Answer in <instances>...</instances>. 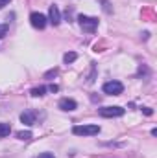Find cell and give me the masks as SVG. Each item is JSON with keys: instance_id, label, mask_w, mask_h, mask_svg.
Wrapping results in <instances>:
<instances>
[{"instance_id": "1", "label": "cell", "mask_w": 157, "mask_h": 158, "mask_svg": "<svg viewBox=\"0 0 157 158\" xmlns=\"http://www.w3.org/2000/svg\"><path fill=\"white\" fill-rule=\"evenodd\" d=\"M78 20H79L81 30H83V31H87V33H94V31H96V28H98V19H94V17L79 15Z\"/></svg>"}, {"instance_id": "2", "label": "cell", "mask_w": 157, "mask_h": 158, "mask_svg": "<svg viewBox=\"0 0 157 158\" xmlns=\"http://www.w3.org/2000/svg\"><path fill=\"white\" fill-rule=\"evenodd\" d=\"M72 132L76 136H94L100 132V127L98 125H76L72 129Z\"/></svg>"}, {"instance_id": "3", "label": "cell", "mask_w": 157, "mask_h": 158, "mask_svg": "<svg viewBox=\"0 0 157 158\" xmlns=\"http://www.w3.org/2000/svg\"><path fill=\"white\" fill-rule=\"evenodd\" d=\"M104 92L109 94V96H120L124 92V85L120 81H107L104 85Z\"/></svg>"}, {"instance_id": "4", "label": "cell", "mask_w": 157, "mask_h": 158, "mask_svg": "<svg viewBox=\"0 0 157 158\" xmlns=\"http://www.w3.org/2000/svg\"><path fill=\"white\" fill-rule=\"evenodd\" d=\"M98 112H100L102 118H120V116H124L126 110H124L122 107H104V109H100Z\"/></svg>"}, {"instance_id": "5", "label": "cell", "mask_w": 157, "mask_h": 158, "mask_svg": "<svg viewBox=\"0 0 157 158\" xmlns=\"http://www.w3.org/2000/svg\"><path fill=\"white\" fill-rule=\"evenodd\" d=\"M30 22H32V26L34 28H37V30H44L46 28V22H48V19L43 15V13H32L30 15Z\"/></svg>"}, {"instance_id": "6", "label": "cell", "mask_w": 157, "mask_h": 158, "mask_svg": "<svg viewBox=\"0 0 157 158\" xmlns=\"http://www.w3.org/2000/svg\"><path fill=\"white\" fill-rule=\"evenodd\" d=\"M48 20H50V24H54V26H57V24L61 22V13H59L57 6H50V9H48Z\"/></svg>"}, {"instance_id": "7", "label": "cell", "mask_w": 157, "mask_h": 158, "mask_svg": "<svg viewBox=\"0 0 157 158\" xmlns=\"http://www.w3.org/2000/svg\"><path fill=\"white\" fill-rule=\"evenodd\" d=\"M35 118H37V114H35L34 110H24V112L20 114V121H22L24 125H28V127L35 125Z\"/></svg>"}, {"instance_id": "8", "label": "cell", "mask_w": 157, "mask_h": 158, "mask_svg": "<svg viewBox=\"0 0 157 158\" xmlns=\"http://www.w3.org/2000/svg\"><path fill=\"white\" fill-rule=\"evenodd\" d=\"M76 107H78V103H76L74 99H69V98H63V99L59 101V109H61V110H65V112H70V110H76Z\"/></svg>"}, {"instance_id": "9", "label": "cell", "mask_w": 157, "mask_h": 158, "mask_svg": "<svg viewBox=\"0 0 157 158\" xmlns=\"http://www.w3.org/2000/svg\"><path fill=\"white\" fill-rule=\"evenodd\" d=\"M46 90H48V86H35V88H32V96L34 98H41V96H44Z\"/></svg>"}, {"instance_id": "10", "label": "cell", "mask_w": 157, "mask_h": 158, "mask_svg": "<svg viewBox=\"0 0 157 158\" xmlns=\"http://www.w3.org/2000/svg\"><path fill=\"white\" fill-rule=\"evenodd\" d=\"M9 132H11V127H9V123H0V138H6V136H9Z\"/></svg>"}, {"instance_id": "11", "label": "cell", "mask_w": 157, "mask_h": 158, "mask_svg": "<svg viewBox=\"0 0 157 158\" xmlns=\"http://www.w3.org/2000/svg\"><path fill=\"white\" fill-rule=\"evenodd\" d=\"M76 59H78V55H76L74 52H69V53H65V57H63V61H65L67 64H69V63H74Z\"/></svg>"}, {"instance_id": "12", "label": "cell", "mask_w": 157, "mask_h": 158, "mask_svg": "<svg viewBox=\"0 0 157 158\" xmlns=\"http://www.w3.org/2000/svg\"><path fill=\"white\" fill-rule=\"evenodd\" d=\"M17 138H19V140H32V132H30V131H26V132L20 131V132H17Z\"/></svg>"}, {"instance_id": "13", "label": "cell", "mask_w": 157, "mask_h": 158, "mask_svg": "<svg viewBox=\"0 0 157 158\" xmlns=\"http://www.w3.org/2000/svg\"><path fill=\"white\" fill-rule=\"evenodd\" d=\"M7 35V24H0V39H4Z\"/></svg>"}, {"instance_id": "14", "label": "cell", "mask_w": 157, "mask_h": 158, "mask_svg": "<svg viewBox=\"0 0 157 158\" xmlns=\"http://www.w3.org/2000/svg\"><path fill=\"white\" fill-rule=\"evenodd\" d=\"M100 2H102V4H104V11H105V13H111V11H113V9H111V6H109V2H107V0H100Z\"/></svg>"}, {"instance_id": "15", "label": "cell", "mask_w": 157, "mask_h": 158, "mask_svg": "<svg viewBox=\"0 0 157 158\" xmlns=\"http://www.w3.org/2000/svg\"><path fill=\"white\" fill-rule=\"evenodd\" d=\"M35 158H56L52 153H41L39 156H35Z\"/></svg>"}, {"instance_id": "16", "label": "cell", "mask_w": 157, "mask_h": 158, "mask_svg": "<svg viewBox=\"0 0 157 158\" xmlns=\"http://www.w3.org/2000/svg\"><path fill=\"white\" fill-rule=\"evenodd\" d=\"M142 112H144L146 116H152V114H154V110H152V109H148V107H142Z\"/></svg>"}, {"instance_id": "17", "label": "cell", "mask_w": 157, "mask_h": 158, "mask_svg": "<svg viewBox=\"0 0 157 158\" xmlns=\"http://www.w3.org/2000/svg\"><path fill=\"white\" fill-rule=\"evenodd\" d=\"M9 2H11V0H0V9H2V7H4V6H7V4H9Z\"/></svg>"}, {"instance_id": "18", "label": "cell", "mask_w": 157, "mask_h": 158, "mask_svg": "<svg viewBox=\"0 0 157 158\" xmlns=\"http://www.w3.org/2000/svg\"><path fill=\"white\" fill-rule=\"evenodd\" d=\"M48 90H50V92H57V86H56V85H50Z\"/></svg>"}]
</instances>
